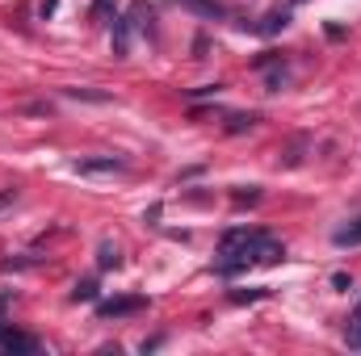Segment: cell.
<instances>
[{
	"label": "cell",
	"mask_w": 361,
	"mask_h": 356,
	"mask_svg": "<svg viewBox=\"0 0 361 356\" xmlns=\"http://www.w3.org/2000/svg\"><path fill=\"white\" fill-rule=\"evenodd\" d=\"M286 256V248L265 235V231H248V227H235V231H227L223 239H219V272L223 276H231V272H244V268L252 265H273V260H281Z\"/></svg>",
	"instance_id": "1"
},
{
	"label": "cell",
	"mask_w": 361,
	"mask_h": 356,
	"mask_svg": "<svg viewBox=\"0 0 361 356\" xmlns=\"http://www.w3.org/2000/svg\"><path fill=\"white\" fill-rule=\"evenodd\" d=\"M80 177H101V172H126V160L118 155H97V160H76Z\"/></svg>",
	"instance_id": "2"
},
{
	"label": "cell",
	"mask_w": 361,
	"mask_h": 356,
	"mask_svg": "<svg viewBox=\"0 0 361 356\" xmlns=\"http://www.w3.org/2000/svg\"><path fill=\"white\" fill-rule=\"evenodd\" d=\"M290 25V8H273V13H265L257 25H248L252 34H261V38H273V34H281Z\"/></svg>",
	"instance_id": "3"
},
{
	"label": "cell",
	"mask_w": 361,
	"mask_h": 356,
	"mask_svg": "<svg viewBox=\"0 0 361 356\" xmlns=\"http://www.w3.org/2000/svg\"><path fill=\"white\" fill-rule=\"evenodd\" d=\"M143 310V298H114V302H101V319H118V314H135Z\"/></svg>",
	"instance_id": "4"
},
{
	"label": "cell",
	"mask_w": 361,
	"mask_h": 356,
	"mask_svg": "<svg viewBox=\"0 0 361 356\" xmlns=\"http://www.w3.org/2000/svg\"><path fill=\"white\" fill-rule=\"evenodd\" d=\"M0 348H4V352H38V340H34V336H21V331H4V336H0Z\"/></svg>",
	"instance_id": "5"
},
{
	"label": "cell",
	"mask_w": 361,
	"mask_h": 356,
	"mask_svg": "<svg viewBox=\"0 0 361 356\" xmlns=\"http://www.w3.org/2000/svg\"><path fill=\"white\" fill-rule=\"evenodd\" d=\"M114 55L118 59L130 55V21L126 17H114Z\"/></svg>",
	"instance_id": "6"
},
{
	"label": "cell",
	"mask_w": 361,
	"mask_h": 356,
	"mask_svg": "<svg viewBox=\"0 0 361 356\" xmlns=\"http://www.w3.org/2000/svg\"><path fill=\"white\" fill-rule=\"evenodd\" d=\"M177 4H180V8H189V13H197V17H214V21L227 13V8H223V4H214V0H177Z\"/></svg>",
	"instance_id": "7"
},
{
	"label": "cell",
	"mask_w": 361,
	"mask_h": 356,
	"mask_svg": "<svg viewBox=\"0 0 361 356\" xmlns=\"http://www.w3.org/2000/svg\"><path fill=\"white\" fill-rule=\"evenodd\" d=\"M97 265L101 268H118L122 265V252H118L114 239H101V248H97Z\"/></svg>",
	"instance_id": "8"
},
{
	"label": "cell",
	"mask_w": 361,
	"mask_h": 356,
	"mask_svg": "<svg viewBox=\"0 0 361 356\" xmlns=\"http://www.w3.org/2000/svg\"><path fill=\"white\" fill-rule=\"evenodd\" d=\"M332 243H336V248H357V243H361V222H349V227H341V231L332 235Z\"/></svg>",
	"instance_id": "9"
},
{
	"label": "cell",
	"mask_w": 361,
	"mask_h": 356,
	"mask_svg": "<svg viewBox=\"0 0 361 356\" xmlns=\"http://www.w3.org/2000/svg\"><path fill=\"white\" fill-rule=\"evenodd\" d=\"M257 126V113H231L227 117V134H244V130H252Z\"/></svg>",
	"instance_id": "10"
},
{
	"label": "cell",
	"mask_w": 361,
	"mask_h": 356,
	"mask_svg": "<svg viewBox=\"0 0 361 356\" xmlns=\"http://www.w3.org/2000/svg\"><path fill=\"white\" fill-rule=\"evenodd\" d=\"M92 298H97V281H76L72 302H92Z\"/></svg>",
	"instance_id": "11"
},
{
	"label": "cell",
	"mask_w": 361,
	"mask_h": 356,
	"mask_svg": "<svg viewBox=\"0 0 361 356\" xmlns=\"http://www.w3.org/2000/svg\"><path fill=\"white\" fill-rule=\"evenodd\" d=\"M68 96H80V101H109V92H92V89H68Z\"/></svg>",
	"instance_id": "12"
},
{
	"label": "cell",
	"mask_w": 361,
	"mask_h": 356,
	"mask_svg": "<svg viewBox=\"0 0 361 356\" xmlns=\"http://www.w3.org/2000/svg\"><path fill=\"white\" fill-rule=\"evenodd\" d=\"M345 340H349V348H361V319L345 327Z\"/></svg>",
	"instance_id": "13"
},
{
	"label": "cell",
	"mask_w": 361,
	"mask_h": 356,
	"mask_svg": "<svg viewBox=\"0 0 361 356\" xmlns=\"http://www.w3.org/2000/svg\"><path fill=\"white\" fill-rule=\"evenodd\" d=\"M257 298H265V289H248V293H231V302H257Z\"/></svg>",
	"instance_id": "14"
},
{
	"label": "cell",
	"mask_w": 361,
	"mask_h": 356,
	"mask_svg": "<svg viewBox=\"0 0 361 356\" xmlns=\"http://www.w3.org/2000/svg\"><path fill=\"white\" fill-rule=\"evenodd\" d=\"M332 285H336V289H345V293L353 289V281H349V272H336V276H332Z\"/></svg>",
	"instance_id": "15"
},
{
	"label": "cell",
	"mask_w": 361,
	"mask_h": 356,
	"mask_svg": "<svg viewBox=\"0 0 361 356\" xmlns=\"http://www.w3.org/2000/svg\"><path fill=\"white\" fill-rule=\"evenodd\" d=\"M17 201V189H0V210H8Z\"/></svg>",
	"instance_id": "16"
},
{
	"label": "cell",
	"mask_w": 361,
	"mask_h": 356,
	"mask_svg": "<svg viewBox=\"0 0 361 356\" xmlns=\"http://www.w3.org/2000/svg\"><path fill=\"white\" fill-rule=\"evenodd\" d=\"M4 306H8V293H0V323H4ZM4 336V331H0Z\"/></svg>",
	"instance_id": "17"
}]
</instances>
